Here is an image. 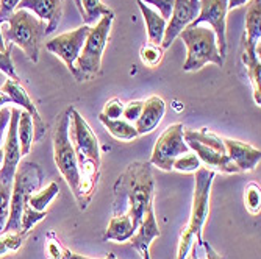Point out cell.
Listing matches in <instances>:
<instances>
[{"mask_svg": "<svg viewBox=\"0 0 261 259\" xmlns=\"http://www.w3.org/2000/svg\"><path fill=\"white\" fill-rule=\"evenodd\" d=\"M29 236H30V233L27 231L2 233L0 234V257L10 253H16L23 245V242L27 241Z\"/></svg>", "mask_w": 261, "mask_h": 259, "instance_id": "cell-27", "label": "cell"}, {"mask_svg": "<svg viewBox=\"0 0 261 259\" xmlns=\"http://www.w3.org/2000/svg\"><path fill=\"white\" fill-rule=\"evenodd\" d=\"M160 228L156 223V217L153 213V203L147 208L144 219L139 223V226L136 228L135 234L127 241L135 250H138V253L141 254L142 259H150V245L152 242L160 238Z\"/></svg>", "mask_w": 261, "mask_h": 259, "instance_id": "cell-16", "label": "cell"}, {"mask_svg": "<svg viewBox=\"0 0 261 259\" xmlns=\"http://www.w3.org/2000/svg\"><path fill=\"white\" fill-rule=\"evenodd\" d=\"M142 105H144V102H142V100H132V102H128L127 105H124V109H122V119H125V121L130 122V124H135V122L139 119V116H141Z\"/></svg>", "mask_w": 261, "mask_h": 259, "instance_id": "cell-37", "label": "cell"}, {"mask_svg": "<svg viewBox=\"0 0 261 259\" xmlns=\"http://www.w3.org/2000/svg\"><path fill=\"white\" fill-rule=\"evenodd\" d=\"M216 178V172L208 170L206 167H200L196 170V181H194V195H193V206L191 214H189L188 225L183 228L178 248H177V259H185L189 248L194 242H202V231L205 222L210 216V198H211V187L213 181Z\"/></svg>", "mask_w": 261, "mask_h": 259, "instance_id": "cell-3", "label": "cell"}, {"mask_svg": "<svg viewBox=\"0 0 261 259\" xmlns=\"http://www.w3.org/2000/svg\"><path fill=\"white\" fill-rule=\"evenodd\" d=\"M136 228L133 226L132 217L128 214H119V216H113L110 220V225L103 234V241H114V242H127L133 234Z\"/></svg>", "mask_w": 261, "mask_h": 259, "instance_id": "cell-22", "label": "cell"}, {"mask_svg": "<svg viewBox=\"0 0 261 259\" xmlns=\"http://www.w3.org/2000/svg\"><path fill=\"white\" fill-rule=\"evenodd\" d=\"M66 259H91V257H86L83 254H77V253H72L70 250L66 248ZM105 259H117L114 253H108V256Z\"/></svg>", "mask_w": 261, "mask_h": 259, "instance_id": "cell-42", "label": "cell"}, {"mask_svg": "<svg viewBox=\"0 0 261 259\" xmlns=\"http://www.w3.org/2000/svg\"><path fill=\"white\" fill-rule=\"evenodd\" d=\"M163 55H164V49H163V47L161 45L150 44V42H146V45H142L141 47V52H139L141 61L144 63L147 67H156L161 63Z\"/></svg>", "mask_w": 261, "mask_h": 259, "instance_id": "cell-32", "label": "cell"}, {"mask_svg": "<svg viewBox=\"0 0 261 259\" xmlns=\"http://www.w3.org/2000/svg\"><path fill=\"white\" fill-rule=\"evenodd\" d=\"M75 5H77V10H79L80 16L83 17V8H82V2H80V0H75Z\"/></svg>", "mask_w": 261, "mask_h": 259, "instance_id": "cell-46", "label": "cell"}, {"mask_svg": "<svg viewBox=\"0 0 261 259\" xmlns=\"http://www.w3.org/2000/svg\"><path fill=\"white\" fill-rule=\"evenodd\" d=\"M70 122H69V139L75 150L77 162H79V187L74 194L77 205L82 211H85L92 195L96 192V187L100 178V147L97 136L94 134L92 128L83 119V116L74 108H69Z\"/></svg>", "mask_w": 261, "mask_h": 259, "instance_id": "cell-1", "label": "cell"}, {"mask_svg": "<svg viewBox=\"0 0 261 259\" xmlns=\"http://www.w3.org/2000/svg\"><path fill=\"white\" fill-rule=\"evenodd\" d=\"M17 139H19V146H20V155L27 156L35 142L33 119L27 111H20L19 122H17Z\"/></svg>", "mask_w": 261, "mask_h": 259, "instance_id": "cell-25", "label": "cell"}, {"mask_svg": "<svg viewBox=\"0 0 261 259\" xmlns=\"http://www.w3.org/2000/svg\"><path fill=\"white\" fill-rule=\"evenodd\" d=\"M241 60L247 69V77L250 78L253 89V100L259 106L261 105V61L256 52H249L243 49Z\"/></svg>", "mask_w": 261, "mask_h": 259, "instance_id": "cell-23", "label": "cell"}, {"mask_svg": "<svg viewBox=\"0 0 261 259\" xmlns=\"http://www.w3.org/2000/svg\"><path fill=\"white\" fill-rule=\"evenodd\" d=\"M0 50H2V52L7 50V44H5V39H4V35H2V27H0Z\"/></svg>", "mask_w": 261, "mask_h": 259, "instance_id": "cell-45", "label": "cell"}, {"mask_svg": "<svg viewBox=\"0 0 261 259\" xmlns=\"http://www.w3.org/2000/svg\"><path fill=\"white\" fill-rule=\"evenodd\" d=\"M99 121L102 122V125L107 128V131L117 140H135L139 134L136 131L135 124L127 122L125 119H108L103 114H99Z\"/></svg>", "mask_w": 261, "mask_h": 259, "instance_id": "cell-24", "label": "cell"}, {"mask_svg": "<svg viewBox=\"0 0 261 259\" xmlns=\"http://www.w3.org/2000/svg\"><path fill=\"white\" fill-rule=\"evenodd\" d=\"M113 198V216L128 214L138 228L147 208L153 203L155 180L149 161H135L116 180Z\"/></svg>", "mask_w": 261, "mask_h": 259, "instance_id": "cell-2", "label": "cell"}, {"mask_svg": "<svg viewBox=\"0 0 261 259\" xmlns=\"http://www.w3.org/2000/svg\"><path fill=\"white\" fill-rule=\"evenodd\" d=\"M11 119V108L8 106H2L0 108V146H2V140H4V134L8 128Z\"/></svg>", "mask_w": 261, "mask_h": 259, "instance_id": "cell-41", "label": "cell"}, {"mask_svg": "<svg viewBox=\"0 0 261 259\" xmlns=\"http://www.w3.org/2000/svg\"><path fill=\"white\" fill-rule=\"evenodd\" d=\"M44 174L41 167L33 161L19 162L17 170L13 180L11 189V202H10V217L4 228V233L20 231V216L23 206L27 205L29 198L39 191L42 184Z\"/></svg>", "mask_w": 261, "mask_h": 259, "instance_id": "cell-6", "label": "cell"}, {"mask_svg": "<svg viewBox=\"0 0 261 259\" xmlns=\"http://www.w3.org/2000/svg\"><path fill=\"white\" fill-rule=\"evenodd\" d=\"M244 205L249 214L258 216L261 213V191L256 183H249L244 191Z\"/></svg>", "mask_w": 261, "mask_h": 259, "instance_id": "cell-29", "label": "cell"}, {"mask_svg": "<svg viewBox=\"0 0 261 259\" xmlns=\"http://www.w3.org/2000/svg\"><path fill=\"white\" fill-rule=\"evenodd\" d=\"M83 8V23L86 25H96V23L103 17L111 14L113 11L102 4V0H80Z\"/></svg>", "mask_w": 261, "mask_h": 259, "instance_id": "cell-26", "label": "cell"}, {"mask_svg": "<svg viewBox=\"0 0 261 259\" xmlns=\"http://www.w3.org/2000/svg\"><path fill=\"white\" fill-rule=\"evenodd\" d=\"M249 0H228V10H233V8H238L244 4H247Z\"/></svg>", "mask_w": 261, "mask_h": 259, "instance_id": "cell-43", "label": "cell"}, {"mask_svg": "<svg viewBox=\"0 0 261 259\" xmlns=\"http://www.w3.org/2000/svg\"><path fill=\"white\" fill-rule=\"evenodd\" d=\"M14 45L8 44L7 45V50L2 52L0 50V70L11 80H16V81H20L17 74H16V70H14V63L11 60V49H13Z\"/></svg>", "mask_w": 261, "mask_h": 259, "instance_id": "cell-35", "label": "cell"}, {"mask_svg": "<svg viewBox=\"0 0 261 259\" xmlns=\"http://www.w3.org/2000/svg\"><path fill=\"white\" fill-rule=\"evenodd\" d=\"M164 112H166L164 100L161 97H158V96L149 97L144 102V105H142V111H141L139 119L135 122L138 134L142 136V134L152 133L161 124L163 117H164Z\"/></svg>", "mask_w": 261, "mask_h": 259, "instance_id": "cell-19", "label": "cell"}, {"mask_svg": "<svg viewBox=\"0 0 261 259\" xmlns=\"http://www.w3.org/2000/svg\"><path fill=\"white\" fill-rule=\"evenodd\" d=\"M183 131H185L183 124H174L161 133L149 161L152 166L164 172H171L174 161L178 156L191 152L188 144L185 142Z\"/></svg>", "mask_w": 261, "mask_h": 259, "instance_id": "cell-9", "label": "cell"}, {"mask_svg": "<svg viewBox=\"0 0 261 259\" xmlns=\"http://www.w3.org/2000/svg\"><path fill=\"white\" fill-rule=\"evenodd\" d=\"M13 184L0 183V234L4 233L7 220L10 217V202H11Z\"/></svg>", "mask_w": 261, "mask_h": 259, "instance_id": "cell-34", "label": "cell"}, {"mask_svg": "<svg viewBox=\"0 0 261 259\" xmlns=\"http://www.w3.org/2000/svg\"><path fill=\"white\" fill-rule=\"evenodd\" d=\"M225 153L231 159V162L236 167L240 169V172H250L253 170L259 161H261V152L259 149H255L246 142L236 139H222Z\"/></svg>", "mask_w": 261, "mask_h": 259, "instance_id": "cell-18", "label": "cell"}, {"mask_svg": "<svg viewBox=\"0 0 261 259\" xmlns=\"http://www.w3.org/2000/svg\"><path fill=\"white\" fill-rule=\"evenodd\" d=\"M261 0H249L246 11V33L243 36V49L256 52L261 39Z\"/></svg>", "mask_w": 261, "mask_h": 259, "instance_id": "cell-20", "label": "cell"}, {"mask_svg": "<svg viewBox=\"0 0 261 259\" xmlns=\"http://www.w3.org/2000/svg\"><path fill=\"white\" fill-rule=\"evenodd\" d=\"M47 217V211H35L29 203L23 206L22 216H20V231L30 233L35 225Z\"/></svg>", "mask_w": 261, "mask_h": 259, "instance_id": "cell-31", "label": "cell"}, {"mask_svg": "<svg viewBox=\"0 0 261 259\" xmlns=\"http://www.w3.org/2000/svg\"><path fill=\"white\" fill-rule=\"evenodd\" d=\"M58 192H60V186H58V183L52 181L49 186L45 187V189L35 192V194L29 198L27 203H29L35 211H47V206H49V205L54 202V198L58 195Z\"/></svg>", "mask_w": 261, "mask_h": 259, "instance_id": "cell-28", "label": "cell"}, {"mask_svg": "<svg viewBox=\"0 0 261 259\" xmlns=\"http://www.w3.org/2000/svg\"><path fill=\"white\" fill-rule=\"evenodd\" d=\"M0 92L7 94V96L11 99V103L14 105H19L23 111H27L32 119H33V130H35V142L41 140L45 134V122L41 117L38 108L35 106V103L32 102L29 92L23 89V86L20 84V81H16V80H5V83L0 88Z\"/></svg>", "mask_w": 261, "mask_h": 259, "instance_id": "cell-14", "label": "cell"}, {"mask_svg": "<svg viewBox=\"0 0 261 259\" xmlns=\"http://www.w3.org/2000/svg\"><path fill=\"white\" fill-rule=\"evenodd\" d=\"M2 25V35L5 44L17 45L19 49L27 55L32 63L39 61V49L45 38V22L39 20L29 10H16Z\"/></svg>", "mask_w": 261, "mask_h": 259, "instance_id": "cell-4", "label": "cell"}, {"mask_svg": "<svg viewBox=\"0 0 261 259\" xmlns=\"http://www.w3.org/2000/svg\"><path fill=\"white\" fill-rule=\"evenodd\" d=\"M141 2H144L149 7L156 8L158 14L161 17H164L166 20H169V17L172 14V8H174L175 0H141Z\"/></svg>", "mask_w": 261, "mask_h": 259, "instance_id": "cell-38", "label": "cell"}, {"mask_svg": "<svg viewBox=\"0 0 261 259\" xmlns=\"http://www.w3.org/2000/svg\"><path fill=\"white\" fill-rule=\"evenodd\" d=\"M45 253L49 259H66V247L57 239L54 234H49V241L45 244Z\"/></svg>", "mask_w": 261, "mask_h": 259, "instance_id": "cell-36", "label": "cell"}, {"mask_svg": "<svg viewBox=\"0 0 261 259\" xmlns=\"http://www.w3.org/2000/svg\"><path fill=\"white\" fill-rule=\"evenodd\" d=\"M8 103H11V99L7 96V94L0 92V108H2L4 105H8Z\"/></svg>", "mask_w": 261, "mask_h": 259, "instance_id": "cell-44", "label": "cell"}, {"mask_svg": "<svg viewBox=\"0 0 261 259\" xmlns=\"http://www.w3.org/2000/svg\"><path fill=\"white\" fill-rule=\"evenodd\" d=\"M20 109L11 108V119L8 124V133L4 142V162L0 166V183L13 184L14 174L20 162V146L17 139V122H19Z\"/></svg>", "mask_w": 261, "mask_h": 259, "instance_id": "cell-12", "label": "cell"}, {"mask_svg": "<svg viewBox=\"0 0 261 259\" xmlns=\"http://www.w3.org/2000/svg\"><path fill=\"white\" fill-rule=\"evenodd\" d=\"M69 122H70V114L67 108L60 116L54 133V158L60 174L66 180L72 194H75L80 175H79V162H77L75 150L69 139Z\"/></svg>", "mask_w": 261, "mask_h": 259, "instance_id": "cell-8", "label": "cell"}, {"mask_svg": "<svg viewBox=\"0 0 261 259\" xmlns=\"http://www.w3.org/2000/svg\"><path fill=\"white\" fill-rule=\"evenodd\" d=\"M20 0H0V25L16 11Z\"/></svg>", "mask_w": 261, "mask_h": 259, "instance_id": "cell-40", "label": "cell"}, {"mask_svg": "<svg viewBox=\"0 0 261 259\" xmlns=\"http://www.w3.org/2000/svg\"><path fill=\"white\" fill-rule=\"evenodd\" d=\"M200 167H202V162L197 158V155L193 153V152L178 156L172 164V170H177V172H181V174H191V172L199 170Z\"/></svg>", "mask_w": 261, "mask_h": 259, "instance_id": "cell-33", "label": "cell"}, {"mask_svg": "<svg viewBox=\"0 0 261 259\" xmlns=\"http://www.w3.org/2000/svg\"><path fill=\"white\" fill-rule=\"evenodd\" d=\"M122 109H124V103L119 99H111L105 103L103 111L100 114H103L108 119H121Z\"/></svg>", "mask_w": 261, "mask_h": 259, "instance_id": "cell-39", "label": "cell"}, {"mask_svg": "<svg viewBox=\"0 0 261 259\" xmlns=\"http://www.w3.org/2000/svg\"><path fill=\"white\" fill-rule=\"evenodd\" d=\"M199 0H175L172 14L168 20V25H166L164 38L161 42V47L166 50L169 49L174 39L180 35L181 30H185L189 23H191L197 14H199Z\"/></svg>", "mask_w": 261, "mask_h": 259, "instance_id": "cell-13", "label": "cell"}, {"mask_svg": "<svg viewBox=\"0 0 261 259\" xmlns=\"http://www.w3.org/2000/svg\"><path fill=\"white\" fill-rule=\"evenodd\" d=\"M185 259H224L221 253H218L208 242H194L189 248Z\"/></svg>", "mask_w": 261, "mask_h": 259, "instance_id": "cell-30", "label": "cell"}, {"mask_svg": "<svg viewBox=\"0 0 261 259\" xmlns=\"http://www.w3.org/2000/svg\"><path fill=\"white\" fill-rule=\"evenodd\" d=\"M199 14L189 23L191 27L208 23L216 35V42L221 56H227V13L228 0H199Z\"/></svg>", "mask_w": 261, "mask_h": 259, "instance_id": "cell-10", "label": "cell"}, {"mask_svg": "<svg viewBox=\"0 0 261 259\" xmlns=\"http://www.w3.org/2000/svg\"><path fill=\"white\" fill-rule=\"evenodd\" d=\"M138 7L141 10L142 17H144L149 42L155 44V45H161L163 38H164V32H166V25H168V20H166L164 17H161L149 5H146L144 2H141V0H138Z\"/></svg>", "mask_w": 261, "mask_h": 259, "instance_id": "cell-21", "label": "cell"}, {"mask_svg": "<svg viewBox=\"0 0 261 259\" xmlns=\"http://www.w3.org/2000/svg\"><path fill=\"white\" fill-rule=\"evenodd\" d=\"M186 45V60L183 63L185 72H196L205 64L224 66V58L219 53L216 35L210 27L205 25H188L178 35Z\"/></svg>", "mask_w": 261, "mask_h": 259, "instance_id": "cell-5", "label": "cell"}, {"mask_svg": "<svg viewBox=\"0 0 261 259\" xmlns=\"http://www.w3.org/2000/svg\"><path fill=\"white\" fill-rule=\"evenodd\" d=\"M89 30L91 27L83 23L79 28L55 36L45 42V50H49L58 58H61L72 75H75V61L80 56V52L85 45Z\"/></svg>", "mask_w": 261, "mask_h": 259, "instance_id": "cell-11", "label": "cell"}, {"mask_svg": "<svg viewBox=\"0 0 261 259\" xmlns=\"http://www.w3.org/2000/svg\"><path fill=\"white\" fill-rule=\"evenodd\" d=\"M2 162H4V150L0 149V166H2Z\"/></svg>", "mask_w": 261, "mask_h": 259, "instance_id": "cell-47", "label": "cell"}, {"mask_svg": "<svg viewBox=\"0 0 261 259\" xmlns=\"http://www.w3.org/2000/svg\"><path fill=\"white\" fill-rule=\"evenodd\" d=\"M189 150L197 155L202 166L213 172L221 174H240V169L231 162V159L227 156V153H221L211 147H206L196 140H185Z\"/></svg>", "mask_w": 261, "mask_h": 259, "instance_id": "cell-17", "label": "cell"}, {"mask_svg": "<svg viewBox=\"0 0 261 259\" xmlns=\"http://www.w3.org/2000/svg\"><path fill=\"white\" fill-rule=\"evenodd\" d=\"M64 0H20L16 10H29L39 20L45 22V36L54 33L63 16Z\"/></svg>", "mask_w": 261, "mask_h": 259, "instance_id": "cell-15", "label": "cell"}, {"mask_svg": "<svg viewBox=\"0 0 261 259\" xmlns=\"http://www.w3.org/2000/svg\"><path fill=\"white\" fill-rule=\"evenodd\" d=\"M114 22V13L103 16L96 25L91 27L80 56L75 61V75L77 81H86L100 74L102 56L111 33Z\"/></svg>", "mask_w": 261, "mask_h": 259, "instance_id": "cell-7", "label": "cell"}]
</instances>
